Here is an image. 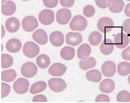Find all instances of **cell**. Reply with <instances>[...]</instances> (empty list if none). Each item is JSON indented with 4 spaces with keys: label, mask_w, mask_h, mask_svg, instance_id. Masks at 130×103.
Returning <instances> with one entry per match:
<instances>
[{
    "label": "cell",
    "mask_w": 130,
    "mask_h": 103,
    "mask_svg": "<svg viewBox=\"0 0 130 103\" xmlns=\"http://www.w3.org/2000/svg\"><path fill=\"white\" fill-rule=\"evenodd\" d=\"M13 63V59L10 55L3 53L1 55V67L7 68L11 67Z\"/></svg>",
    "instance_id": "4dcf8cb0"
},
{
    "label": "cell",
    "mask_w": 130,
    "mask_h": 103,
    "mask_svg": "<svg viewBox=\"0 0 130 103\" xmlns=\"http://www.w3.org/2000/svg\"><path fill=\"white\" fill-rule=\"evenodd\" d=\"M115 87V82L110 79H105L103 80L99 85L100 91L103 93L109 94L114 91Z\"/></svg>",
    "instance_id": "9a60e30c"
},
{
    "label": "cell",
    "mask_w": 130,
    "mask_h": 103,
    "mask_svg": "<svg viewBox=\"0 0 130 103\" xmlns=\"http://www.w3.org/2000/svg\"><path fill=\"white\" fill-rule=\"evenodd\" d=\"M124 13L127 17H130V3L127 4L125 6Z\"/></svg>",
    "instance_id": "b9f144b4"
},
{
    "label": "cell",
    "mask_w": 130,
    "mask_h": 103,
    "mask_svg": "<svg viewBox=\"0 0 130 103\" xmlns=\"http://www.w3.org/2000/svg\"><path fill=\"white\" fill-rule=\"evenodd\" d=\"M32 38L35 41L40 45H45L48 42L47 33L42 29H38L35 31L32 34Z\"/></svg>",
    "instance_id": "2e32d148"
},
{
    "label": "cell",
    "mask_w": 130,
    "mask_h": 103,
    "mask_svg": "<svg viewBox=\"0 0 130 103\" xmlns=\"http://www.w3.org/2000/svg\"><path fill=\"white\" fill-rule=\"evenodd\" d=\"M29 86V82L28 80L23 78H19L14 82L13 89L17 94H23L28 91Z\"/></svg>",
    "instance_id": "52a82bcc"
},
{
    "label": "cell",
    "mask_w": 130,
    "mask_h": 103,
    "mask_svg": "<svg viewBox=\"0 0 130 103\" xmlns=\"http://www.w3.org/2000/svg\"><path fill=\"white\" fill-rule=\"evenodd\" d=\"M102 39V36L101 33L98 31L92 32L89 37L90 43L93 46H96L100 43Z\"/></svg>",
    "instance_id": "f546056e"
},
{
    "label": "cell",
    "mask_w": 130,
    "mask_h": 103,
    "mask_svg": "<svg viewBox=\"0 0 130 103\" xmlns=\"http://www.w3.org/2000/svg\"><path fill=\"white\" fill-rule=\"evenodd\" d=\"M96 63V60L94 57H90L86 60H80L79 65L81 69L86 70L95 67Z\"/></svg>",
    "instance_id": "484cf974"
},
{
    "label": "cell",
    "mask_w": 130,
    "mask_h": 103,
    "mask_svg": "<svg viewBox=\"0 0 130 103\" xmlns=\"http://www.w3.org/2000/svg\"><path fill=\"white\" fill-rule=\"evenodd\" d=\"M91 47L87 43H83L77 49V56L79 59L86 60L91 54Z\"/></svg>",
    "instance_id": "44dd1931"
},
{
    "label": "cell",
    "mask_w": 130,
    "mask_h": 103,
    "mask_svg": "<svg viewBox=\"0 0 130 103\" xmlns=\"http://www.w3.org/2000/svg\"><path fill=\"white\" fill-rule=\"evenodd\" d=\"M114 27V22L110 18L103 17L101 18L97 23L98 30L104 33H108L112 30Z\"/></svg>",
    "instance_id": "3957f363"
},
{
    "label": "cell",
    "mask_w": 130,
    "mask_h": 103,
    "mask_svg": "<svg viewBox=\"0 0 130 103\" xmlns=\"http://www.w3.org/2000/svg\"><path fill=\"white\" fill-rule=\"evenodd\" d=\"M37 71L38 68L36 65L31 62L25 63L21 68V73L26 78H32L36 75Z\"/></svg>",
    "instance_id": "8992f818"
},
{
    "label": "cell",
    "mask_w": 130,
    "mask_h": 103,
    "mask_svg": "<svg viewBox=\"0 0 130 103\" xmlns=\"http://www.w3.org/2000/svg\"><path fill=\"white\" fill-rule=\"evenodd\" d=\"M121 56L123 59L130 60V46L122 51Z\"/></svg>",
    "instance_id": "f35d334b"
},
{
    "label": "cell",
    "mask_w": 130,
    "mask_h": 103,
    "mask_svg": "<svg viewBox=\"0 0 130 103\" xmlns=\"http://www.w3.org/2000/svg\"><path fill=\"white\" fill-rule=\"evenodd\" d=\"M126 1H130V0H126Z\"/></svg>",
    "instance_id": "7dc6e473"
},
{
    "label": "cell",
    "mask_w": 130,
    "mask_h": 103,
    "mask_svg": "<svg viewBox=\"0 0 130 103\" xmlns=\"http://www.w3.org/2000/svg\"><path fill=\"white\" fill-rule=\"evenodd\" d=\"M83 40L81 34L76 32L68 33L66 36V43L68 45L76 46L80 44Z\"/></svg>",
    "instance_id": "8fae6325"
},
{
    "label": "cell",
    "mask_w": 130,
    "mask_h": 103,
    "mask_svg": "<svg viewBox=\"0 0 130 103\" xmlns=\"http://www.w3.org/2000/svg\"><path fill=\"white\" fill-rule=\"evenodd\" d=\"M50 89L55 92H60L63 91L67 87V84L64 80L60 78H53L48 81Z\"/></svg>",
    "instance_id": "277c9868"
},
{
    "label": "cell",
    "mask_w": 130,
    "mask_h": 103,
    "mask_svg": "<svg viewBox=\"0 0 130 103\" xmlns=\"http://www.w3.org/2000/svg\"><path fill=\"white\" fill-rule=\"evenodd\" d=\"M39 20L41 23L44 25H50L54 21V13L50 9H44L39 13Z\"/></svg>",
    "instance_id": "ba28073f"
},
{
    "label": "cell",
    "mask_w": 130,
    "mask_h": 103,
    "mask_svg": "<svg viewBox=\"0 0 130 103\" xmlns=\"http://www.w3.org/2000/svg\"><path fill=\"white\" fill-rule=\"evenodd\" d=\"M47 87V84L45 82L42 81H39L32 85L29 92L32 94H36L45 90Z\"/></svg>",
    "instance_id": "4316f807"
},
{
    "label": "cell",
    "mask_w": 130,
    "mask_h": 103,
    "mask_svg": "<svg viewBox=\"0 0 130 103\" xmlns=\"http://www.w3.org/2000/svg\"><path fill=\"white\" fill-rule=\"evenodd\" d=\"M124 6V4L122 0H111L109 10L114 13H118L122 11Z\"/></svg>",
    "instance_id": "7402d4cb"
},
{
    "label": "cell",
    "mask_w": 130,
    "mask_h": 103,
    "mask_svg": "<svg viewBox=\"0 0 130 103\" xmlns=\"http://www.w3.org/2000/svg\"><path fill=\"white\" fill-rule=\"evenodd\" d=\"M17 76L16 72L14 69H9L2 72L1 79L6 82H12L14 81Z\"/></svg>",
    "instance_id": "d4e9b609"
},
{
    "label": "cell",
    "mask_w": 130,
    "mask_h": 103,
    "mask_svg": "<svg viewBox=\"0 0 130 103\" xmlns=\"http://www.w3.org/2000/svg\"><path fill=\"white\" fill-rule=\"evenodd\" d=\"M61 56L66 60H70L73 59L75 55V50L73 47L65 46L61 50Z\"/></svg>",
    "instance_id": "603a6c76"
},
{
    "label": "cell",
    "mask_w": 130,
    "mask_h": 103,
    "mask_svg": "<svg viewBox=\"0 0 130 103\" xmlns=\"http://www.w3.org/2000/svg\"><path fill=\"white\" fill-rule=\"evenodd\" d=\"M32 101L33 102H46L47 101V98L43 95H38L33 97Z\"/></svg>",
    "instance_id": "60d3db41"
},
{
    "label": "cell",
    "mask_w": 130,
    "mask_h": 103,
    "mask_svg": "<svg viewBox=\"0 0 130 103\" xmlns=\"http://www.w3.org/2000/svg\"><path fill=\"white\" fill-rule=\"evenodd\" d=\"M75 0H60V3L62 7L70 8L74 5Z\"/></svg>",
    "instance_id": "74e56055"
},
{
    "label": "cell",
    "mask_w": 130,
    "mask_h": 103,
    "mask_svg": "<svg viewBox=\"0 0 130 103\" xmlns=\"http://www.w3.org/2000/svg\"><path fill=\"white\" fill-rule=\"evenodd\" d=\"M43 2L47 7L54 8L57 5L58 0H43Z\"/></svg>",
    "instance_id": "d590c367"
},
{
    "label": "cell",
    "mask_w": 130,
    "mask_h": 103,
    "mask_svg": "<svg viewBox=\"0 0 130 103\" xmlns=\"http://www.w3.org/2000/svg\"><path fill=\"white\" fill-rule=\"evenodd\" d=\"M36 62L39 68L45 69L50 65L51 60L48 56L45 54H41L36 58Z\"/></svg>",
    "instance_id": "83f0119b"
},
{
    "label": "cell",
    "mask_w": 130,
    "mask_h": 103,
    "mask_svg": "<svg viewBox=\"0 0 130 103\" xmlns=\"http://www.w3.org/2000/svg\"><path fill=\"white\" fill-rule=\"evenodd\" d=\"M95 8L93 6L91 5H86L83 10L84 14L87 17H91L94 15L95 13Z\"/></svg>",
    "instance_id": "d6a6232c"
},
{
    "label": "cell",
    "mask_w": 130,
    "mask_h": 103,
    "mask_svg": "<svg viewBox=\"0 0 130 103\" xmlns=\"http://www.w3.org/2000/svg\"><path fill=\"white\" fill-rule=\"evenodd\" d=\"M114 49V45L113 42L109 39H104L100 45V52L103 54L105 55L111 54Z\"/></svg>",
    "instance_id": "d6986e66"
},
{
    "label": "cell",
    "mask_w": 130,
    "mask_h": 103,
    "mask_svg": "<svg viewBox=\"0 0 130 103\" xmlns=\"http://www.w3.org/2000/svg\"><path fill=\"white\" fill-rule=\"evenodd\" d=\"M1 26H2V35H1V37H2V38H3L5 36V30L4 29V27L3 26V24L1 25Z\"/></svg>",
    "instance_id": "7bdbcfd3"
},
{
    "label": "cell",
    "mask_w": 130,
    "mask_h": 103,
    "mask_svg": "<svg viewBox=\"0 0 130 103\" xmlns=\"http://www.w3.org/2000/svg\"><path fill=\"white\" fill-rule=\"evenodd\" d=\"M11 90L10 85L6 83H1V98H4L9 94Z\"/></svg>",
    "instance_id": "836d02e7"
},
{
    "label": "cell",
    "mask_w": 130,
    "mask_h": 103,
    "mask_svg": "<svg viewBox=\"0 0 130 103\" xmlns=\"http://www.w3.org/2000/svg\"><path fill=\"white\" fill-rule=\"evenodd\" d=\"M15 4L12 1H8L1 6V12L5 16H10L13 14L16 11Z\"/></svg>",
    "instance_id": "ffe728a7"
},
{
    "label": "cell",
    "mask_w": 130,
    "mask_h": 103,
    "mask_svg": "<svg viewBox=\"0 0 130 103\" xmlns=\"http://www.w3.org/2000/svg\"><path fill=\"white\" fill-rule=\"evenodd\" d=\"M116 100L119 102H128L130 101V93L123 90L119 92L116 96Z\"/></svg>",
    "instance_id": "1f68e13d"
},
{
    "label": "cell",
    "mask_w": 130,
    "mask_h": 103,
    "mask_svg": "<svg viewBox=\"0 0 130 103\" xmlns=\"http://www.w3.org/2000/svg\"><path fill=\"white\" fill-rule=\"evenodd\" d=\"M22 43L20 40L13 38L8 40L6 44V48L9 52L15 53L19 52L21 49Z\"/></svg>",
    "instance_id": "e0dca14e"
},
{
    "label": "cell",
    "mask_w": 130,
    "mask_h": 103,
    "mask_svg": "<svg viewBox=\"0 0 130 103\" xmlns=\"http://www.w3.org/2000/svg\"><path fill=\"white\" fill-rule=\"evenodd\" d=\"M22 1H30V0H22Z\"/></svg>",
    "instance_id": "bcb514c9"
},
{
    "label": "cell",
    "mask_w": 130,
    "mask_h": 103,
    "mask_svg": "<svg viewBox=\"0 0 130 103\" xmlns=\"http://www.w3.org/2000/svg\"><path fill=\"white\" fill-rule=\"evenodd\" d=\"M5 25L7 30L10 33H15L20 27V22L16 18L12 17L7 19Z\"/></svg>",
    "instance_id": "ac0fdd59"
},
{
    "label": "cell",
    "mask_w": 130,
    "mask_h": 103,
    "mask_svg": "<svg viewBox=\"0 0 130 103\" xmlns=\"http://www.w3.org/2000/svg\"><path fill=\"white\" fill-rule=\"evenodd\" d=\"M111 0H95L96 4L100 8L105 9L109 7Z\"/></svg>",
    "instance_id": "e575fe53"
},
{
    "label": "cell",
    "mask_w": 130,
    "mask_h": 103,
    "mask_svg": "<svg viewBox=\"0 0 130 103\" xmlns=\"http://www.w3.org/2000/svg\"><path fill=\"white\" fill-rule=\"evenodd\" d=\"M122 29L126 33L130 34V18L125 21L122 25Z\"/></svg>",
    "instance_id": "ab89813d"
},
{
    "label": "cell",
    "mask_w": 130,
    "mask_h": 103,
    "mask_svg": "<svg viewBox=\"0 0 130 103\" xmlns=\"http://www.w3.org/2000/svg\"><path fill=\"white\" fill-rule=\"evenodd\" d=\"M23 52L24 55L27 57L33 58L39 54L40 49L36 43L32 41H28L24 44Z\"/></svg>",
    "instance_id": "7a4b0ae2"
},
{
    "label": "cell",
    "mask_w": 130,
    "mask_h": 103,
    "mask_svg": "<svg viewBox=\"0 0 130 103\" xmlns=\"http://www.w3.org/2000/svg\"><path fill=\"white\" fill-rule=\"evenodd\" d=\"M22 26L25 31L32 32L38 27V23L36 18L33 16H26L23 20Z\"/></svg>",
    "instance_id": "5b68a950"
},
{
    "label": "cell",
    "mask_w": 130,
    "mask_h": 103,
    "mask_svg": "<svg viewBox=\"0 0 130 103\" xmlns=\"http://www.w3.org/2000/svg\"><path fill=\"white\" fill-rule=\"evenodd\" d=\"M6 1L7 0H1V3H2V4L5 3V2H6Z\"/></svg>",
    "instance_id": "ee69618b"
},
{
    "label": "cell",
    "mask_w": 130,
    "mask_h": 103,
    "mask_svg": "<svg viewBox=\"0 0 130 103\" xmlns=\"http://www.w3.org/2000/svg\"><path fill=\"white\" fill-rule=\"evenodd\" d=\"M86 77L87 80L94 82H99L102 79V75L100 72L96 69L89 70L87 72Z\"/></svg>",
    "instance_id": "cb8c5ba5"
},
{
    "label": "cell",
    "mask_w": 130,
    "mask_h": 103,
    "mask_svg": "<svg viewBox=\"0 0 130 103\" xmlns=\"http://www.w3.org/2000/svg\"><path fill=\"white\" fill-rule=\"evenodd\" d=\"M128 83H129V84L130 85V75L128 76Z\"/></svg>",
    "instance_id": "f6af8a7d"
},
{
    "label": "cell",
    "mask_w": 130,
    "mask_h": 103,
    "mask_svg": "<svg viewBox=\"0 0 130 103\" xmlns=\"http://www.w3.org/2000/svg\"><path fill=\"white\" fill-rule=\"evenodd\" d=\"M49 40L53 46L60 47L64 42V36L60 31H54L50 34Z\"/></svg>",
    "instance_id": "5bb4252c"
},
{
    "label": "cell",
    "mask_w": 130,
    "mask_h": 103,
    "mask_svg": "<svg viewBox=\"0 0 130 103\" xmlns=\"http://www.w3.org/2000/svg\"><path fill=\"white\" fill-rule=\"evenodd\" d=\"M101 70L103 75L106 77H112L116 72L115 63L110 60L106 61L103 64Z\"/></svg>",
    "instance_id": "30bf717a"
},
{
    "label": "cell",
    "mask_w": 130,
    "mask_h": 103,
    "mask_svg": "<svg viewBox=\"0 0 130 103\" xmlns=\"http://www.w3.org/2000/svg\"><path fill=\"white\" fill-rule=\"evenodd\" d=\"M96 102H109L110 99L108 96L104 94H101L96 96L95 98Z\"/></svg>",
    "instance_id": "8d00e7d4"
},
{
    "label": "cell",
    "mask_w": 130,
    "mask_h": 103,
    "mask_svg": "<svg viewBox=\"0 0 130 103\" xmlns=\"http://www.w3.org/2000/svg\"><path fill=\"white\" fill-rule=\"evenodd\" d=\"M67 69V67L63 64L56 63L51 66L48 72L52 76H60L65 73Z\"/></svg>",
    "instance_id": "4fadbf2b"
},
{
    "label": "cell",
    "mask_w": 130,
    "mask_h": 103,
    "mask_svg": "<svg viewBox=\"0 0 130 103\" xmlns=\"http://www.w3.org/2000/svg\"><path fill=\"white\" fill-rule=\"evenodd\" d=\"M71 13L70 11L67 8L60 9L56 13V20L59 24L65 25L70 20Z\"/></svg>",
    "instance_id": "9c48e42d"
},
{
    "label": "cell",
    "mask_w": 130,
    "mask_h": 103,
    "mask_svg": "<svg viewBox=\"0 0 130 103\" xmlns=\"http://www.w3.org/2000/svg\"><path fill=\"white\" fill-rule=\"evenodd\" d=\"M130 39L125 34L122 33L117 34L114 38V43L116 46L119 49L126 47L129 44Z\"/></svg>",
    "instance_id": "7c38bea8"
},
{
    "label": "cell",
    "mask_w": 130,
    "mask_h": 103,
    "mask_svg": "<svg viewBox=\"0 0 130 103\" xmlns=\"http://www.w3.org/2000/svg\"><path fill=\"white\" fill-rule=\"evenodd\" d=\"M87 26V21L83 16L77 15L74 17L70 24L71 30L74 31H81L86 29Z\"/></svg>",
    "instance_id": "6da1fadb"
},
{
    "label": "cell",
    "mask_w": 130,
    "mask_h": 103,
    "mask_svg": "<svg viewBox=\"0 0 130 103\" xmlns=\"http://www.w3.org/2000/svg\"><path fill=\"white\" fill-rule=\"evenodd\" d=\"M118 72L122 76H126L130 73V63L128 62H122L118 66Z\"/></svg>",
    "instance_id": "f1b7e54d"
}]
</instances>
